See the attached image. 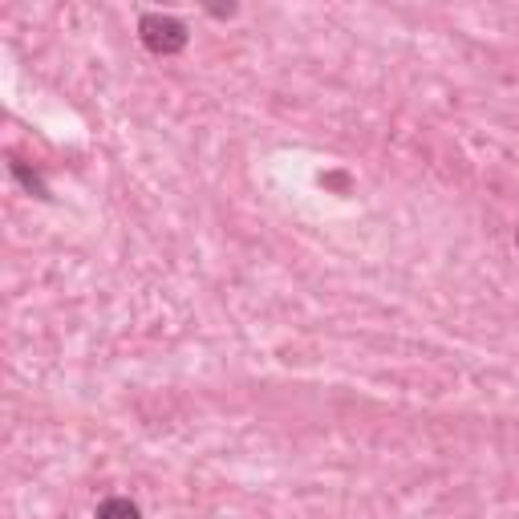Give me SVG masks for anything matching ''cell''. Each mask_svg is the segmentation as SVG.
<instances>
[{
	"instance_id": "6da1fadb",
	"label": "cell",
	"mask_w": 519,
	"mask_h": 519,
	"mask_svg": "<svg viewBox=\"0 0 519 519\" xmlns=\"http://www.w3.org/2000/svg\"><path fill=\"white\" fill-rule=\"evenodd\" d=\"M138 41L146 45V53H155V57H175V53L187 49L191 33H187V25H183L179 17H171V13H142V21H138Z\"/></svg>"
},
{
	"instance_id": "277c9868",
	"label": "cell",
	"mask_w": 519,
	"mask_h": 519,
	"mask_svg": "<svg viewBox=\"0 0 519 519\" xmlns=\"http://www.w3.org/2000/svg\"><path fill=\"white\" fill-rule=\"evenodd\" d=\"M515 248H519V232H515Z\"/></svg>"
},
{
	"instance_id": "7a4b0ae2",
	"label": "cell",
	"mask_w": 519,
	"mask_h": 519,
	"mask_svg": "<svg viewBox=\"0 0 519 519\" xmlns=\"http://www.w3.org/2000/svg\"><path fill=\"white\" fill-rule=\"evenodd\" d=\"M94 515H98V519H142L138 503H130V499H122V495H114V499H102Z\"/></svg>"
},
{
	"instance_id": "3957f363",
	"label": "cell",
	"mask_w": 519,
	"mask_h": 519,
	"mask_svg": "<svg viewBox=\"0 0 519 519\" xmlns=\"http://www.w3.org/2000/svg\"><path fill=\"white\" fill-rule=\"evenodd\" d=\"M13 179H17L25 191H33L37 199H49V187H45V179H41L37 171H29L25 163H13Z\"/></svg>"
}]
</instances>
